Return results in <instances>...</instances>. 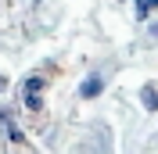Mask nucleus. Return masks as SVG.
Segmentation results:
<instances>
[{"mask_svg": "<svg viewBox=\"0 0 158 154\" xmlns=\"http://www.w3.org/2000/svg\"><path fill=\"white\" fill-rule=\"evenodd\" d=\"M140 97H144V107H148V111H155V107H158V93H155V86H144V93H140Z\"/></svg>", "mask_w": 158, "mask_h": 154, "instance_id": "nucleus-2", "label": "nucleus"}, {"mask_svg": "<svg viewBox=\"0 0 158 154\" xmlns=\"http://www.w3.org/2000/svg\"><path fill=\"white\" fill-rule=\"evenodd\" d=\"M40 90H43V79H40V75H29V79H25V93H40Z\"/></svg>", "mask_w": 158, "mask_h": 154, "instance_id": "nucleus-4", "label": "nucleus"}, {"mask_svg": "<svg viewBox=\"0 0 158 154\" xmlns=\"http://www.w3.org/2000/svg\"><path fill=\"white\" fill-rule=\"evenodd\" d=\"M155 7H158V0H137V18H148Z\"/></svg>", "mask_w": 158, "mask_h": 154, "instance_id": "nucleus-3", "label": "nucleus"}, {"mask_svg": "<svg viewBox=\"0 0 158 154\" xmlns=\"http://www.w3.org/2000/svg\"><path fill=\"white\" fill-rule=\"evenodd\" d=\"M101 90H104V83H101V75H90L86 83L79 86V97H86V100H90V97H97Z\"/></svg>", "mask_w": 158, "mask_h": 154, "instance_id": "nucleus-1", "label": "nucleus"}, {"mask_svg": "<svg viewBox=\"0 0 158 154\" xmlns=\"http://www.w3.org/2000/svg\"><path fill=\"white\" fill-rule=\"evenodd\" d=\"M25 104H29L32 111H40V97H36V93H25Z\"/></svg>", "mask_w": 158, "mask_h": 154, "instance_id": "nucleus-5", "label": "nucleus"}]
</instances>
